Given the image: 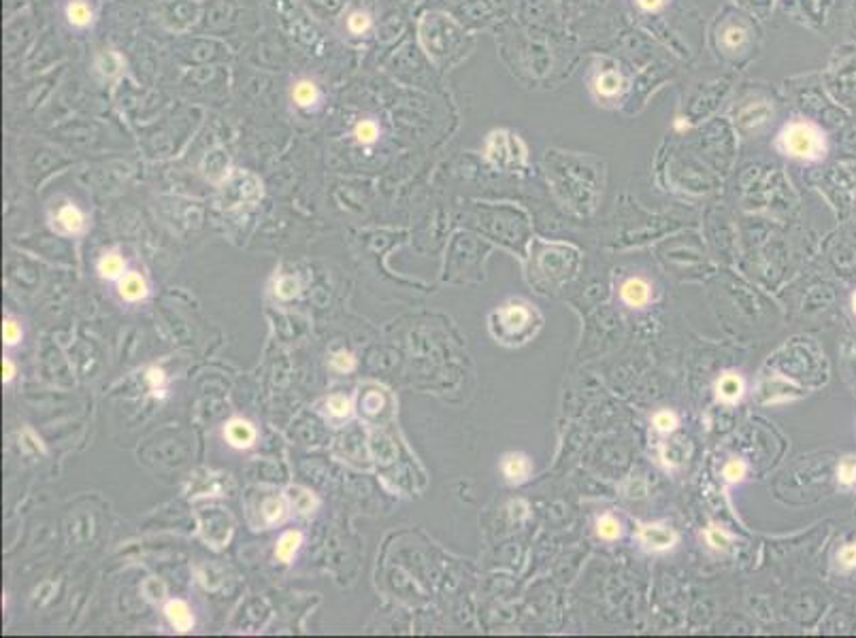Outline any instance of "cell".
<instances>
[{"mask_svg": "<svg viewBox=\"0 0 856 638\" xmlns=\"http://www.w3.org/2000/svg\"><path fill=\"white\" fill-rule=\"evenodd\" d=\"M303 543V534L300 532H285L275 549V556L279 562H290L294 558V554L298 551V547Z\"/></svg>", "mask_w": 856, "mask_h": 638, "instance_id": "cell-16", "label": "cell"}, {"mask_svg": "<svg viewBox=\"0 0 856 638\" xmlns=\"http://www.w3.org/2000/svg\"><path fill=\"white\" fill-rule=\"evenodd\" d=\"M380 135H382V128H380L377 119H373V117H362L354 126V139L362 147L375 145L380 141Z\"/></svg>", "mask_w": 856, "mask_h": 638, "instance_id": "cell-14", "label": "cell"}, {"mask_svg": "<svg viewBox=\"0 0 856 638\" xmlns=\"http://www.w3.org/2000/svg\"><path fill=\"white\" fill-rule=\"evenodd\" d=\"M837 560H839V564H842L844 568H856V543L846 545V547L842 549V551H839Z\"/></svg>", "mask_w": 856, "mask_h": 638, "instance_id": "cell-29", "label": "cell"}, {"mask_svg": "<svg viewBox=\"0 0 856 638\" xmlns=\"http://www.w3.org/2000/svg\"><path fill=\"white\" fill-rule=\"evenodd\" d=\"M852 311L856 313V292L852 294Z\"/></svg>", "mask_w": 856, "mask_h": 638, "instance_id": "cell-34", "label": "cell"}, {"mask_svg": "<svg viewBox=\"0 0 856 638\" xmlns=\"http://www.w3.org/2000/svg\"><path fill=\"white\" fill-rule=\"evenodd\" d=\"M147 381L151 383V387H158V385L164 381V372H162V370H156V368H151V370L147 372Z\"/></svg>", "mask_w": 856, "mask_h": 638, "instance_id": "cell-32", "label": "cell"}, {"mask_svg": "<svg viewBox=\"0 0 856 638\" xmlns=\"http://www.w3.org/2000/svg\"><path fill=\"white\" fill-rule=\"evenodd\" d=\"M224 434L228 438V443L232 447H237V449H248L256 441V430L245 420H232V422H228L226 428H224Z\"/></svg>", "mask_w": 856, "mask_h": 638, "instance_id": "cell-6", "label": "cell"}, {"mask_svg": "<svg viewBox=\"0 0 856 638\" xmlns=\"http://www.w3.org/2000/svg\"><path fill=\"white\" fill-rule=\"evenodd\" d=\"M620 294L626 304L635 306V309H641V306L650 302V285L644 279H628L622 285Z\"/></svg>", "mask_w": 856, "mask_h": 638, "instance_id": "cell-8", "label": "cell"}, {"mask_svg": "<svg viewBox=\"0 0 856 638\" xmlns=\"http://www.w3.org/2000/svg\"><path fill=\"white\" fill-rule=\"evenodd\" d=\"M724 477L729 481H741L745 477V464L741 459H731L727 466H724Z\"/></svg>", "mask_w": 856, "mask_h": 638, "instance_id": "cell-27", "label": "cell"}, {"mask_svg": "<svg viewBox=\"0 0 856 638\" xmlns=\"http://www.w3.org/2000/svg\"><path fill=\"white\" fill-rule=\"evenodd\" d=\"M778 147L784 156L814 162V160L824 158L826 139H824V132L816 124L805 122V119H795L780 130Z\"/></svg>", "mask_w": 856, "mask_h": 638, "instance_id": "cell-1", "label": "cell"}, {"mask_svg": "<svg viewBox=\"0 0 856 638\" xmlns=\"http://www.w3.org/2000/svg\"><path fill=\"white\" fill-rule=\"evenodd\" d=\"M743 41H745V30H743V28H737V26H727V28H724V32H722V43H724V47H729V49H737Z\"/></svg>", "mask_w": 856, "mask_h": 638, "instance_id": "cell-23", "label": "cell"}, {"mask_svg": "<svg viewBox=\"0 0 856 638\" xmlns=\"http://www.w3.org/2000/svg\"><path fill=\"white\" fill-rule=\"evenodd\" d=\"M592 90L597 92L599 98H616L624 90V79L618 71H601L595 81H592Z\"/></svg>", "mask_w": 856, "mask_h": 638, "instance_id": "cell-5", "label": "cell"}, {"mask_svg": "<svg viewBox=\"0 0 856 638\" xmlns=\"http://www.w3.org/2000/svg\"><path fill=\"white\" fill-rule=\"evenodd\" d=\"M118 290H120V296H122L124 300H130V302L143 300V298L147 296V285H145V279H143L141 275H137V273H128V275H124V277L120 279Z\"/></svg>", "mask_w": 856, "mask_h": 638, "instance_id": "cell-10", "label": "cell"}, {"mask_svg": "<svg viewBox=\"0 0 856 638\" xmlns=\"http://www.w3.org/2000/svg\"><path fill=\"white\" fill-rule=\"evenodd\" d=\"M164 613H166V617H168V622H171V626L175 630H179V632L192 630V626H194V615H192L190 606L184 600H171L164 606Z\"/></svg>", "mask_w": 856, "mask_h": 638, "instance_id": "cell-9", "label": "cell"}, {"mask_svg": "<svg viewBox=\"0 0 856 638\" xmlns=\"http://www.w3.org/2000/svg\"><path fill=\"white\" fill-rule=\"evenodd\" d=\"M490 328L498 341L520 345L535 332V313L522 302H512L492 313Z\"/></svg>", "mask_w": 856, "mask_h": 638, "instance_id": "cell-2", "label": "cell"}, {"mask_svg": "<svg viewBox=\"0 0 856 638\" xmlns=\"http://www.w3.org/2000/svg\"><path fill=\"white\" fill-rule=\"evenodd\" d=\"M56 222H58V226H60L62 232H67V234H79L83 230V226H85V217L79 211V207L67 205V207H62L58 211Z\"/></svg>", "mask_w": 856, "mask_h": 638, "instance_id": "cell-11", "label": "cell"}, {"mask_svg": "<svg viewBox=\"0 0 856 638\" xmlns=\"http://www.w3.org/2000/svg\"><path fill=\"white\" fill-rule=\"evenodd\" d=\"M345 28L352 36H364L373 28V17L366 9H352L345 17Z\"/></svg>", "mask_w": 856, "mask_h": 638, "instance_id": "cell-15", "label": "cell"}, {"mask_svg": "<svg viewBox=\"0 0 856 638\" xmlns=\"http://www.w3.org/2000/svg\"><path fill=\"white\" fill-rule=\"evenodd\" d=\"M333 366H335V370H339V372H347V370H352V368L356 366V360H354V356H352V354H345V351H341V354H337V356L333 358Z\"/></svg>", "mask_w": 856, "mask_h": 638, "instance_id": "cell-28", "label": "cell"}, {"mask_svg": "<svg viewBox=\"0 0 856 638\" xmlns=\"http://www.w3.org/2000/svg\"><path fill=\"white\" fill-rule=\"evenodd\" d=\"M3 339L7 345H15L21 341V328L15 319H5L3 323Z\"/></svg>", "mask_w": 856, "mask_h": 638, "instance_id": "cell-26", "label": "cell"}, {"mask_svg": "<svg viewBox=\"0 0 856 638\" xmlns=\"http://www.w3.org/2000/svg\"><path fill=\"white\" fill-rule=\"evenodd\" d=\"M635 3H637V7L641 9V11H648V13H656V11H661L669 0H635Z\"/></svg>", "mask_w": 856, "mask_h": 638, "instance_id": "cell-30", "label": "cell"}, {"mask_svg": "<svg viewBox=\"0 0 856 638\" xmlns=\"http://www.w3.org/2000/svg\"><path fill=\"white\" fill-rule=\"evenodd\" d=\"M288 496H290L292 504H294V507H296L300 513H309V511L316 507V498H314L309 492H305V490L292 488V490L288 492Z\"/></svg>", "mask_w": 856, "mask_h": 638, "instance_id": "cell-19", "label": "cell"}, {"mask_svg": "<svg viewBox=\"0 0 856 638\" xmlns=\"http://www.w3.org/2000/svg\"><path fill=\"white\" fill-rule=\"evenodd\" d=\"M654 426L661 432H673L677 428V417L669 411H661L654 415Z\"/></svg>", "mask_w": 856, "mask_h": 638, "instance_id": "cell-25", "label": "cell"}, {"mask_svg": "<svg viewBox=\"0 0 856 638\" xmlns=\"http://www.w3.org/2000/svg\"><path fill=\"white\" fill-rule=\"evenodd\" d=\"M503 472L512 483H522L531 475V459L524 453H509L503 459Z\"/></svg>", "mask_w": 856, "mask_h": 638, "instance_id": "cell-7", "label": "cell"}, {"mask_svg": "<svg viewBox=\"0 0 856 638\" xmlns=\"http://www.w3.org/2000/svg\"><path fill=\"white\" fill-rule=\"evenodd\" d=\"M716 391H718L720 400L737 402L741 398V394H743V381H741V377L735 375V372H727V375L720 377V381L716 385Z\"/></svg>", "mask_w": 856, "mask_h": 638, "instance_id": "cell-13", "label": "cell"}, {"mask_svg": "<svg viewBox=\"0 0 856 638\" xmlns=\"http://www.w3.org/2000/svg\"><path fill=\"white\" fill-rule=\"evenodd\" d=\"M597 532H599V536H601V538H605V540H616V538L622 534V527H620V521H618L616 517L607 515V517L599 519V523H597Z\"/></svg>", "mask_w": 856, "mask_h": 638, "instance_id": "cell-18", "label": "cell"}, {"mask_svg": "<svg viewBox=\"0 0 856 638\" xmlns=\"http://www.w3.org/2000/svg\"><path fill=\"white\" fill-rule=\"evenodd\" d=\"M837 477L844 486H854L856 483V457H844L837 468Z\"/></svg>", "mask_w": 856, "mask_h": 638, "instance_id": "cell-21", "label": "cell"}, {"mask_svg": "<svg viewBox=\"0 0 856 638\" xmlns=\"http://www.w3.org/2000/svg\"><path fill=\"white\" fill-rule=\"evenodd\" d=\"M64 17L75 30H87L96 24V11L90 0H69L64 7Z\"/></svg>", "mask_w": 856, "mask_h": 638, "instance_id": "cell-4", "label": "cell"}, {"mask_svg": "<svg viewBox=\"0 0 856 638\" xmlns=\"http://www.w3.org/2000/svg\"><path fill=\"white\" fill-rule=\"evenodd\" d=\"M328 411H331V415L343 420V417H347L349 411H352V402H349L345 396H339V394L331 396V398H328Z\"/></svg>", "mask_w": 856, "mask_h": 638, "instance_id": "cell-22", "label": "cell"}, {"mask_svg": "<svg viewBox=\"0 0 856 638\" xmlns=\"http://www.w3.org/2000/svg\"><path fill=\"white\" fill-rule=\"evenodd\" d=\"M262 515L267 517L269 523H277L285 515V504L279 498H267L262 504Z\"/></svg>", "mask_w": 856, "mask_h": 638, "instance_id": "cell-20", "label": "cell"}, {"mask_svg": "<svg viewBox=\"0 0 856 638\" xmlns=\"http://www.w3.org/2000/svg\"><path fill=\"white\" fill-rule=\"evenodd\" d=\"M122 271H124V260H122L116 251H109V253H105V255L100 258V262H98V273H100L105 279H116V277H120V275H122Z\"/></svg>", "mask_w": 856, "mask_h": 638, "instance_id": "cell-17", "label": "cell"}, {"mask_svg": "<svg viewBox=\"0 0 856 638\" xmlns=\"http://www.w3.org/2000/svg\"><path fill=\"white\" fill-rule=\"evenodd\" d=\"M707 538H710L712 547H716V549H720V547H727V545H729V536L724 534V532H720L718 527H712V530L707 532Z\"/></svg>", "mask_w": 856, "mask_h": 638, "instance_id": "cell-31", "label": "cell"}, {"mask_svg": "<svg viewBox=\"0 0 856 638\" xmlns=\"http://www.w3.org/2000/svg\"><path fill=\"white\" fill-rule=\"evenodd\" d=\"M275 292L281 300H292L298 294V283L292 277H283V279H279Z\"/></svg>", "mask_w": 856, "mask_h": 638, "instance_id": "cell-24", "label": "cell"}, {"mask_svg": "<svg viewBox=\"0 0 856 638\" xmlns=\"http://www.w3.org/2000/svg\"><path fill=\"white\" fill-rule=\"evenodd\" d=\"M13 377H15V366L9 358H5V362H3V381L9 383Z\"/></svg>", "mask_w": 856, "mask_h": 638, "instance_id": "cell-33", "label": "cell"}, {"mask_svg": "<svg viewBox=\"0 0 856 638\" xmlns=\"http://www.w3.org/2000/svg\"><path fill=\"white\" fill-rule=\"evenodd\" d=\"M641 540L652 549H669L675 543V534L665 525H644Z\"/></svg>", "mask_w": 856, "mask_h": 638, "instance_id": "cell-12", "label": "cell"}, {"mask_svg": "<svg viewBox=\"0 0 856 638\" xmlns=\"http://www.w3.org/2000/svg\"><path fill=\"white\" fill-rule=\"evenodd\" d=\"M322 98H324L322 87L318 85V81L309 77H300L290 85V100L298 111H305V113L318 111L322 106Z\"/></svg>", "mask_w": 856, "mask_h": 638, "instance_id": "cell-3", "label": "cell"}]
</instances>
